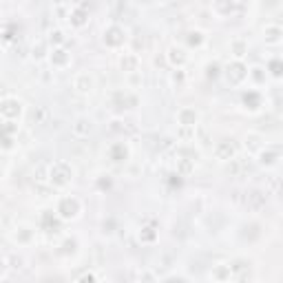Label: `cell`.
Returning <instances> with one entry per match:
<instances>
[{"label": "cell", "mask_w": 283, "mask_h": 283, "mask_svg": "<svg viewBox=\"0 0 283 283\" xmlns=\"http://www.w3.org/2000/svg\"><path fill=\"white\" fill-rule=\"evenodd\" d=\"M56 212H58V217H62V219H75L77 214L82 212V204H80V199L67 195V197H62L60 202H58Z\"/></svg>", "instance_id": "6da1fadb"}, {"label": "cell", "mask_w": 283, "mask_h": 283, "mask_svg": "<svg viewBox=\"0 0 283 283\" xmlns=\"http://www.w3.org/2000/svg\"><path fill=\"white\" fill-rule=\"evenodd\" d=\"M73 177V171L69 166L65 168V162H58L51 166V184L58 186V188H62V186H67L71 181Z\"/></svg>", "instance_id": "7a4b0ae2"}, {"label": "cell", "mask_w": 283, "mask_h": 283, "mask_svg": "<svg viewBox=\"0 0 283 283\" xmlns=\"http://www.w3.org/2000/svg\"><path fill=\"white\" fill-rule=\"evenodd\" d=\"M20 111H22V104L16 98H7L0 102V115L7 117V120H16L20 115Z\"/></svg>", "instance_id": "3957f363"}, {"label": "cell", "mask_w": 283, "mask_h": 283, "mask_svg": "<svg viewBox=\"0 0 283 283\" xmlns=\"http://www.w3.org/2000/svg\"><path fill=\"white\" fill-rule=\"evenodd\" d=\"M73 86H75L77 93H91L93 86H95V82H93V77H91L89 73H77L75 80H73Z\"/></svg>", "instance_id": "277c9868"}, {"label": "cell", "mask_w": 283, "mask_h": 283, "mask_svg": "<svg viewBox=\"0 0 283 283\" xmlns=\"http://www.w3.org/2000/svg\"><path fill=\"white\" fill-rule=\"evenodd\" d=\"M177 122H179L181 126H197L199 122V113L195 111V108H181L179 113H177Z\"/></svg>", "instance_id": "5b68a950"}, {"label": "cell", "mask_w": 283, "mask_h": 283, "mask_svg": "<svg viewBox=\"0 0 283 283\" xmlns=\"http://www.w3.org/2000/svg\"><path fill=\"white\" fill-rule=\"evenodd\" d=\"M108 157L113 159V162H126L129 159V146L124 144V142H115V144L108 148Z\"/></svg>", "instance_id": "8992f818"}, {"label": "cell", "mask_w": 283, "mask_h": 283, "mask_svg": "<svg viewBox=\"0 0 283 283\" xmlns=\"http://www.w3.org/2000/svg\"><path fill=\"white\" fill-rule=\"evenodd\" d=\"M91 124H93V122H91L89 117H77L75 124H73V133H75L77 138H86V135L91 133Z\"/></svg>", "instance_id": "52a82bcc"}, {"label": "cell", "mask_w": 283, "mask_h": 283, "mask_svg": "<svg viewBox=\"0 0 283 283\" xmlns=\"http://www.w3.org/2000/svg\"><path fill=\"white\" fill-rule=\"evenodd\" d=\"M69 62H71L69 53H67L62 47H56V49L51 51V65H56V67H67Z\"/></svg>", "instance_id": "ba28073f"}, {"label": "cell", "mask_w": 283, "mask_h": 283, "mask_svg": "<svg viewBox=\"0 0 283 283\" xmlns=\"http://www.w3.org/2000/svg\"><path fill=\"white\" fill-rule=\"evenodd\" d=\"M261 164L263 166H277L279 164V150H261Z\"/></svg>", "instance_id": "9c48e42d"}, {"label": "cell", "mask_w": 283, "mask_h": 283, "mask_svg": "<svg viewBox=\"0 0 283 283\" xmlns=\"http://www.w3.org/2000/svg\"><path fill=\"white\" fill-rule=\"evenodd\" d=\"M279 34H281V29H279V27H268V42H272V44H277V42H279Z\"/></svg>", "instance_id": "30bf717a"}]
</instances>
